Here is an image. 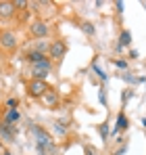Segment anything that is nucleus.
<instances>
[{"label": "nucleus", "mask_w": 146, "mask_h": 155, "mask_svg": "<svg viewBox=\"0 0 146 155\" xmlns=\"http://www.w3.org/2000/svg\"><path fill=\"white\" fill-rule=\"evenodd\" d=\"M50 69H52V61L46 57V59H42V61L33 63V65L29 67V74H31L33 80H46V76L50 74Z\"/></svg>", "instance_id": "f257e3e1"}, {"label": "nucleus", "mask_w": 146, "mask_h": 155, "mask_svg": "<svg viewBox=\"0 0 146 155\" xmlns=\"http://www.w3.org/2000/svg\"><path fill=\"white\" fill-rule=\"evenodd\" d=\"M48 90V86H46V80H29L27 82V92H29V97H33V99H42V94Z\"/></svg>", "instance_id": "f03ea898"}, {"label": "nucleus", "mask_w": 146, "mask_h": 155, "mask_svg": "<svg viewBox=\"0 0 146 155\" xmlns=\"http://www.w3.org/2000/svg\"><path fill=\"white\" fill-rule=\"evenodd\" d=\"M48 52H50V57H48L50 61H61V59L67 54V44L61 42V40H54V42H50Z\"/></svg>", "instance_id": "7ed1b4c3"}, {"label": "nucleus", "mask_w": 146, "mask_h": 155, "mask_svg": "<svg viewBox=\"0 0 146 155\" xmlns=\"http://www.w3.org/2000/svg\"><path fill=\"white\" fill-rule=\"evenodd\" d=\"M29 31H31V36L33 38H40V40H44L46 36L50 34V27H48V23L46 21H33L31 25H29Z\"/></svg>", "instance_id": "20e7f679"}, {"label": "nucleus", "mask_w": 146, "mask_h": 155, "mask_svg": "<svg viewBox=\"0 0 146 155\" xmlns=\"http://www.w3.org/2000/svg\"><path fill=\"white\" fill-rule=\"evenodd\" d=\"M36 136H38V151H40V153H50V151L54 149V145H52V140H50V136L46 132L36 130Z\"/></svg>", "instance_id": "39448f33"}, {"label": "nucleus", "mask_w": 146, "mask_h": 155, "mask_svg": "<svg viewBox=\"0 0 146 155\" xmlns=\"http://www.w3.org/2000/svg\"><path fill=\"white\" fill-rule=\"evenodd\" d=\"M0 46L6 48V51L17 48V36H15L13 31H2V34H0Z\"/></svg>", "instance_id": "423d86ee"}, {"label": "nucleus", "mask_w": 146, "mask_h": 155, "mask_svg": "<svg viewBox=\"0 0 146 155\" xmlns=\"http://www.w3.org/2000/svg\"><path fill=\"white\" fill-rule=\"evenodd\" d=\"M19 111L17 109H6L4 111V117H2V124H6V126H13V124H17L19 122Z\"/></svg>", "instance_id": "0eeeda50"}, {"label": "nucleus", "mask_w": 146, "mask_h": 155, "mask_svg": "<svg viewBox=\"0 0 146 155\" xmlns=\"http://www.w3.org/2000/svg\"><path fill=\"white\" fill-rule=\"evenodd\" d=\"M42 101H44V105H48V107H54V105L59 103V94L54 92V90H46L44 94H42Z\"/></svg>", "instance_id": "6e6552de"}, {"label": "nucleus", "mask_w": 146, "mask_h": 155, "mask_svg": "<svg viewBox=\"0 0 146 155\" xmlns=\"http://www.w3.org/2000/svg\"><path fill=\"white\" fill-rule=\"evenodd\" d=\"M13 13H15V4L8 0H2L0 2V17H11Z\"/></svg>", "instance_id": "1a4fd4ad"}, {"label": "nucleus", "mask_w": 146, "mask_h": 155, "mask_svg": "<svg viewBox=\"0 0 146 155\" xmlns=\"http://www.w3.org/2000/svg\"><path fill=\"white\" fill-rule=\"evenodd\" d=\"M25 59H27L29 65H33V63L42 61V59H46V54H44V52H38V51H29L27 54H25Z\"/></svg>", "instance_id": "9d476101"}, {"label": "nucleus", "mask_w": 146, "mask_h": 155, "mask_svg": "<svg viewBox=\"0 0 146 155\" xmlns=\"http://www.w3.org/2000/svg\"><path fill=\"white\" fill-rule=\"evenodd\" d=\"M129 42H132V34H129L127 29H123V31H121V38H119V44H121V46H127Z\"/></svg>", "instance_id": "9b49d317"}, {"label": "nucleus", "mask_w": 146, "mask_h": 155, "mask_svg": "<svg viewBox=\"0 0 146 155\" xmlns=\"http://www.w3.org/2000/svg\"><path fill=\"white\" fill-rule=\"evenodd\" d=\"M0 132H2V136H4V138H8V140H13V138H15V134H13V132H8V126H6V124H2V126H0Z\"/></svg>", "instance_id": "f8f14e48"}, {"label": "nucleus", "mask_w": 146, "mask_h": 155, "mask_svg": "<svg viewBox=\"0 0 146 155\" xmlns=\"http://www.w3.org/2000/svg\"><path fill=\"white\" fill-rule=\"evenodd\" d=\"M81 29H84L88 36H94V31H96V29H94V25H92V23H88V21H86V23H81Z\"/></svg>", "instance_id": "ddd939ff"}, {"label": "nucleus", "mask_w": 146, "mask_h": 155, "mask_svg": "<svg viewBox=\"0 0 146 155\" xmlns=\"http://www.w3.org/2000/svg\"><path fill=\"white\" fill-rule=\"evenodd\" d=\"M123 128H127V122H125V115H119V120H117V130H123Z\"/></svg>", "instance_id": "4468645a"}, {"label": "nucleus", "mask_w": 146, "mask_h": 155, "mask_svg": "<svg viewBox=\"0 0 146 155\" xmlns=\"http://www.w3.org/2000/svg\"><path fill=\"white\" fill-rule=\"evenodd\" d=\"M8 109H17V99H8Z\"/></svg>", "instance_id": "2eb2a0df"}, {"label": "nucleus", "mask_w": 146, "mask_h": 155, "mask_svg": "<svg viewBox=\"0 0 146 155\" xmlns=\"http://www.w3.org/2000/svg\"><path fill=\"white\" fill-rule=\"evenodd\" d=\"M13 4H15V8H17V6H19V8H21V6H27V2H25V0H15Z\"/></svg>", "instance_id": "dca6fc26"}, {"label": "nucleus", "mask_w": 146, "mask_h": 155, "mask_svg": "<svg viewBox=\"0 0 146 155\" xmlns=\"http://www.w3.org/2000/svg\"><path fill=\"white\" fill-rule=\"evenodd\" d=\"M2 155H11V153H8V151H4V153H2Z\"/></svg>", "instance_id": "f3484780"}, {"label": "nucleus", "mask_w": 146, "mask_h": 155, "mask_svg": "<svg viewBox=\"0 0 146 155\" xmlns=\"http://www.w3.org/2000/svg\"><path fill=\"white\" fill-rule=\"evenodd\" d=\"M144 6H146V2H144Z\"/></svg>", "instance_id": "a211bd4d"}]
</instances>
